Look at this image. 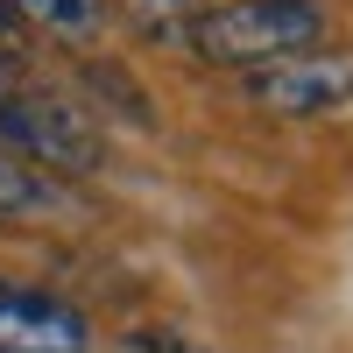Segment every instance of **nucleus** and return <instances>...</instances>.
I'll return each instance as SVG.
<instances>
[{
	"mask_svg": "<svg viewBox=\"0 0 353 353\" xmlns=\"http://www.w3.org/2000/svg\"><path fill=\"white\" fill-rule=\"evenodd\" d=\"M0 149L21 163H50V170H92L106 156L99 128L78 106L43 99V92H0Z\"/></svg>",
	"mask_w": 353,
	"mask_h": 353,
	"instance_id": "obj_2",
	"label": "nucleus"
},
{
	"mask_svg": "<svg viewBox=\"0 0 353 353\" xmlns=\"http://www.w3.org/2000/svg\"><path fill=\"white\" fill-rule=\"evenodd\" d=\"M113 353H205L191 332H170V325H141V332H128Z\"/></svg>",
	"mask_w": 353,
	"mask_h": 353,
	"instance_id": "obj_7",
	"label": "nucleus"
},
{
	"mask_svg": "<svg viewBox=\"0 0 353 353\" xmlns=\"http://www.w3.org/2000/svg\"><path fill=\"white\" fill-rule=\"evenodd\" d=\"M141 43H184L191 28V0H121Z\"/></svg>",
	"mask_w": 353,
	"mask_h": 353,
	"instance_id": "obj_6",
	"label": "nucleus"
},
{
	"mask_svg": "<svg viewBox=\"0 0 353 353\" xmlns=\"http://www.w3.org/2000/svg\"><path fill=\"white\" fill-rule=\"evenodd\" d=\"M184 43L205 64H283V57H311L325 43V8L318 0H219V8L191 14Z\"/></svg>",
	"mask_w": 353,
	"mask_h": 353,
	"instance_id": "obj_1",
	"label": "nucleus"
},
{
	"mask_svg": "<svg viewBox=\"0 0 353 353\" xmlns=\"http://www.w3.org/2000/svg\"><path fill=\"white\" fill-rule=\"evenodd\" d=\"M0 43H21V14H14V0H0Z\"/></svg>",
	"mask_w": 353,
	"mask_h": 353,
	"instance_id": "obj_9",
	"label": "nucleus"
},
{
	"mask_svg": "<svg viewBox=\"0 0 353 353\" xmlns=\"http://www.w3.org/2000/svg\"><path fill=\"white\" fill-rule=\"evenodd\" d=\"M248 99L283 121H318L353 99V64L346 57H283V64L248 71Z\"/></svg>",
	"mask_w": 353,
	"mask_h": 353,
	"instance_id": "obj_3",
	"label": "nucleus"
},
{
	"mask_svg": "<svg viewBox=\"0 0 353 353\" xmlns=\"http://www.w3.org/2000/svg\"><path fill=\"white\" fill-rule=\"evenodd\" d=\"M85 346H92L85 311H71L64 297H43V290L0 283V353H85Z\"/></svg>",
	"mask_w": 353,
	"mask_h": 353,
	"instance_id": "obj_4",
	"label": "nucleus"
},
{
	"mask_svg": "<svg viewBox=\"0 0 353 353\" xmlns=\"http://www.w3.org/2000/svg\"><path fill=\"white\" fill-rule=\"evenodd\" d=\"M21 21H43L50 36H92L106 21V0H14Z\"/></svg>",
	"mask_w": 353,
	"mask_h": 353,
	"instance_id": "obj_5",
	"label": "nucleus"
},
{
	"mask_svg": "<svg viewBox=\"0 0 353 353\" xmlns=\"http://www.w3.org/2000/svg\"><path fill=\"white\" fill-rule=\"evenodd\" d=\"M28 198H36V184H28V170L0 156V212H14V205H28Z\"/></svg>",
	"mask_w": 353,
	"mask_h": 353,
	"instance_id": "obj_8",
	"label": "nucleus"
}]
</instances>
